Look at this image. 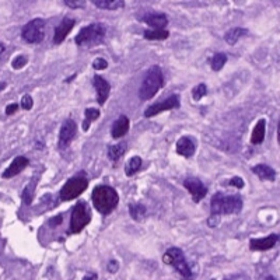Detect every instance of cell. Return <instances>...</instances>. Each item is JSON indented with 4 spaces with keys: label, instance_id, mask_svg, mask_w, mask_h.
<instances>
[{
    "label": "cell",
    "instance_id": "cell-27",
    "mask_svg": "<svg viewBox=\"0 0 280 280\" xmlns=\"http://www.w3.org/2000/svg\"><path fill=\"white\" fill-rule=\"evenodd\" d=\"M35 184H37V179H31V182L24 188V191L21 193V199L26 204H31L32 199H34V192H35Z\"/></svg>",
    "mask_w": 280,
    "mask_h": 280
},
{
    "label": "cell",
    "instance_id": "cell-4",
    "mask_svg": "<svg viewBox=\"0 0 280 280\" xmlns=\"http://www.w3.org/2000/svg\"><path fill=\"white\" fill-rule=\"evenodd\" d=\"M163 261H164V264L174 267V269L177 270L178 276L182 280L195 279L191 267H189L187 259H185V256H184V252H182L179 248H175V247L168 248L166 251V254H164V256H163Z\"/></svg>",
    "mask_w": 280,
    "mask_h": 280
},
{
    "label": "cell",
    "instance_id": "cell-19",
    "mask_svg": "<svg viewBox=\"0 0 280 280\" xmlns=\"http://www.w3.org/2000/svg\"><path fill=\"white\" fill-rule=\"evenodd\" d=\"M252 172L258 178L262 181H270L273 182L276 179V171L272 167L266 166V164H258V166L252 167Z\"/></svg>",
    "mask_w": 280,
    "mask_h": 280
},
{
    "label": "cell",
    "instance_id": "cell-1",
    "mask_svg": "<svg viewBox=\"0 0 280 280\" xmlns=\"http://www.w3.org/2000/svg\"><path fill=\"white\" fill-rule=\"evenodd\" d=\"M91 199H93L94 207L101 215H109L119 203L118 192L115 191L112 187H108V185H97L93 189Z\"/></svg>",
    "mask_w": 280,
    "mask_h": 280
},
{
    "label": "cell",
    "instance_id": "cell-24",
    "mask_svg": "<svg viewBox=\"0 0 280 280\" xmlns=\"http://www.w3.org/2000/svg\"><path fill=\"white\" fill-rule=\"evenodd\" d=\"M129 215H130V217L133 220L140 221L147 215V209H146V206H143L141 203H130L129 204Z\"/></svg>",
    "mask_w": 280,
    "mask_h": 280
},
{
    "label": "cell",
    "instance_id": "cell-36",
    "mask_svg": "<svg viewBox=\"0 0 280 280\" xmlns=\"http://www.w3.org/2000/svg\"><path fill=\"white\" fill-rule=\"evenodd\" d=\"M62 221H63V218H62V216H61V215H59V216H56V217H52L51 220H49V226H51V227L59 226Z\"/></svg>",
    "mask_w": 280,
    "mask_h": 280
},
{
    "label": "cell",
    "instance_id": "cell-14",
    "mask_svg": "<svg viewBox=\"0 0 280 280\" xmlns=\"http://www.w3.org/2000/svg\"><path fill=\"white\" fill-rule=\"evenodd\" d=\"M94 89L97 91V102L100 105H104L105 101L108 100L109 93H111V84L104 77L95 75L94 76Z\"/></svg>",
    "mask_w": 280,
    "mask_h": 280
},
{
    "label": "cell",
    "instance_id": "cell-35",
    "mask_svg": "<svg viewBox=\"0 0 280 280\" xmlns=\"http://www.w3.org/2000/svg\"><path fill=\"white\" fill-rule=\"evenodd\" d=\"M229 184L231 185V187H234V188H238V189H242V188H244V185H245L244 179L240 178V177H233V178L230 179Z\"/></svg>",
    "mask_w": 280,
    "mask_h": 280
},
{
    "label": "cell",
    "instance_id": "cell-17",
    "mask_svg": "<svg viewBox=\"0 0 280 280\" xmlns=\"http://www.w3.org/2000/svg\"><path fill=\"white\" fill-rule=\"evenodd\" d=\"M195 149H196L195 141L188 136H184L177 141V153L179 156H182V157H185V158L192 157L193 153H195Z\"/></svg>",
    "mask_w": 280,
    "mask_h": 280
},
{
    "label": "cell",
    "instance_id": "cell-25",
    "mask_svg": "<svg viewBox=\"0 0 280 280\" xmlns=\"http://www.w3.org/2000/svg\"><path fill=\"white\" fill-rule=\"evenodd\" d=\"M144 38L149 39V41H163V39H167L170 37V32L167 30H146L144 31Z\"/></svg>",
    "mask_w": 280,
    "mask_h": 280
},
{
    "label": "cell",
    "instance_id": "cell-3",
    "mask_svg": "<svg viewBox=\"0 0 280 280\" xmlns=\"http://www.w3.org/2000/svg\"><path fill=\"white\" fill-rule=\"evenodd\" d=\"M164 87V75L160 66H152L146 76L141 81V86L139 89L140 100L146 101L153 98L154 95Z\"/></svg>",
    "mask_w": 280,
    "mask_h": 280
},
{
    "label": "cell",
    "instance_id": "cell-43",
    "mask_svg": "<svg viewBox=\"0 0 280 280\" xmlns=\"http://www.w3.org/2000/svg\"><path fill=\"white\" fill-rule=\"evenodd\" d=\"M265 280H276V279H275L273 276H269V278H266V279H265Z\"/></svg>",
    "mask_w": 280,
    "mask_h": 280
},
{
    "label": "cell",
    "instance_id": "cell-39",
    "mask_svg": "<svg viewBox=\"0 0 280 280\" xmlns=\"http://www.w3.org/2000/svg\"><path fill=\"white\" fill-rule=\"evenodd\" d=\"M218 220H220V218H218V216H213V215H212V216L209 217V221H207V224H209L210 227H216L217 224H218Z\"/></svg>",
    "mask_w": 280,
    "mask_h": 280
},
{
    "label": "cell",
    "instance_id": "cell-40",
    "mask_svg": "<svg viewBox=\"0 0 280 280\" xmlns=\"http://www.w3.org/2000/svg\"><path fill=\"white\" fill-rule=\"evenodd\" d=\"M98 279V276L95 275V273H87L84 278H83V280H97Z\"/></svg>",
    "mask_w": 280,
    "mask_h": 280
},
{
    "label": "cell",
    "instance_id": "cell-10",
    "mask_svg": "<svg viewBox=\"0 0 280 280\" xmlns=\"http://www.w3.org/2000/svg\"><path fill=\"white\" fill-rule=\"evenodd\" d=\"M184 187L189 191L195 203H199L207 193V188L204 187L203 182L198 178H187L184 181Z\"/></svg>",
    "mask_w": 280,
    "mask_h": 280
},
{
    "label": "cell",
    "instance_id": "cell-5",
    "mask_svg": "<svg viewBox=\"0 0 280 280\" xmlns=\"http://www.w3.org/2000/svg\"><path fill=\"white\" fill-rule=\"evenodd\" d=\"M105 27L98 23L90 24V26L83 27L80 32L76 35L75 42L81 48H89V47H95L100 45L104 38H105Z\"/></svg>",
    "mask_w": 280,
    "mask_h": 280
},
{
    "label": "cell",
    "instance_id": "cell-13",
    "mask_svg": "<svg viewBox=\"0 0 280 280\" xmlns=\"http://www.w3.org/2000/svg\"><path fill=\"white\" fill-rule=\"evenodd\" d=\"M278 241H279L278 234H270L264 238H252L249 241V249L251 251H267V249L273 248Z\"/></svg>",
    "mask_w": 280,
    "mask_h": 280
},
{
    "label": "cell",
    "instance_id": "cell-42",
    "mask_svg": "<svg viewBox=\"0 0 280 280\" xmlns=\"http://www.w3.org/2000/svg\"><path fill=\"white\" fill-rule=\"evenodd\" d=\"M4 87H6V83H1V86H0V91L4 89Z\"/></svg>",
    "mask_w": 280,
    "mask_h": 280
},
{
    "label": "cell",
    "instance_id": "cell-18",
    "mask_svg": "<svg viewBox=\"0 0 280 280\" xmlns=\"http://www.w3.org/2000/svg\"><path fill=\"white\" fill-rule=\"evenodd\" d=\"M127 130H129V119H127V116H125V115H121V116L115 121L114 125H112L111 135H112L114 139H121V138H124V136L126 135Z\"/></svg>",
    "mask_w": 280,
    "mask_h": 280
},
{
    "label": "cell",
    "instance_id": "cell-29",
    "mask_svg": "<svg viewBox=\"0 0 280 280\" xmlns=\"http://www.w3.org/2000/svg\"><path fill=\"white\" fill-rule=\"evenodd\" d=\"M207 94V87H206V84L204 83H201V84H198L195 89L192 90V97H193V100L195 101H199L202 97H204Z\"/></svg>",
    "mask_w": 280,
    "mask_h": 280
},
{
    "label": "cell",
    "instance_id": "cell-22",
    "mask_svg": "<svg viewBox=\"0 0 280 280\" xmlns=\"http://www.w3.org/2000/svg\"><path fill=\"white\" fill-rule=\"evenodd\" d=\"M93 3L98 9H105V10H116L125 6L124 0H93Z\"/></svg>",
    "mask_w": 280,
    "mask_h": 280
},
{
    "label": "cell",
    "instance_id": "cell-33",
    "mask_svg": "<svg viewBox=\"0 0 280 280\" xmlns=\"http://www.w3.org/2000/svg\"><path fill=\"white\" fill-rule=\"evenodd\" d=\"M93 67H94L95 70H104V69L108 67V62H107L104 58H97V59L93 62Z\"/></svg>",
    "mask_w": 280,
    "mask_h": 280
},
{
    "label": "cell",
    "instance_id": "cell-12",
    "mask_svg": "<svg viewBox=\"0 0 280 280\" xmlns=\"http://www.w3.org/2000/svg\"><path fill=\"white\" fill-rule=\"evenodd\" d=\"M76 24V21L73 18L64 17L63 20L61 21V24L55 28V34H53V44L59 45L64 41V38L67 37V34L73 30V27Z\"/></svg>",
    "mask_w": 280,
    "mask_h": 280
},
{
    "label": "cell",
    "instance_id": "cell-37",
    "mask_svg": "<svg viewBox=\"0 0 280 280\" xmlns=\"http://www.w3.org/2000/svg\"><path fill=\"white\" fill-rule=\"evenodd\" d=\"M17 109H18V105H17V104H10V105L6 107V115L16 114Z\"/></svg>",
    "mask_w": 280,
    "mask_h": 280
},
{
    "label": "cell",
    "instance_id": "cell-15",
    "mask_svg": "<svg viewBox=\"0 0 280 280\" xmlns=\"http://www.w3.org/2000/svg\"><path fill=\"white\" fill-rule=\"evenodd\" d=\"M28 164H30V161H28L27 157H24V156H18V157H16L13 161H12V164L4 170V172H3L1 177L6 179L16 177V175H18Z\"/></svg>",
    "mask_w": 280,
    "mask_h": 280
},
{
    "label": "cell",
    "instance_id": "cell-21",
    "mask_svg": "<svg viewBox=\"0 0 280 280\" xmlns=\"http://www.w3.org/2000/svg\"><path fill=\"white\" fill-rule=\"evenodd\" d=\"M248 34V30L247 28H242V27H235V28H231L229 30L226 34H224V39L229 45H234L238 39L241 38L242 35H247Z\"/></svg>",
    "mask_w": 280,
    "mask_h": 280
},
{
    "label": "cell",
    "instance_id": "cell-9",
    "mask_svg": "<svg viewBox=\"0 0 280 280\" xmlns=\"http://www.w3.org/2000/svg\"><path fill=\"white\" fill-rule=\"evenodd\" d=\"M181 105V100H179L178 94H172L171 97H168L164 101L158 102V104H153L150 107H147V109L144 111V116L146 118H152L156 115L161 114L164 111H171V109H177Z\"/></svg>",
    "mask_w": 280,
    "mask_h": 280
},
{
    "label": "cell",
    "instance_id": "cell-38",
    "mask_svg": "<svg viewBox=\"0 0 280 280\" xmlns=\"http://www.w3.org/2000/svg\"><path fill=\"white\" fill-rule=\"evenodd\" d=\"M118 269H119V264H118L116 261H111V262L108 264V272L115 273V272H118Z\"/></svg>",
    "mask_w": 280,
    "mask_h": 280
},
{
    "label": "cell",
    "instance_id": "cell-26",
    "mask_svg": "<svg viewBox=\"0 0 280 280\" xmlns=\"http://www.w3.org/2000/svg\"><path fill=\"white\" fill-rule=\"evenodd\" d=\"M140 167H141V158L139 156L132 157L126 163V167H125V172H126L127 177H132L133 174H136L140 170Z\"/></svg>",
    "mask_w": 280,
    "mask_h": 280
},
{
    "label": "cell",
    "instance_id": "cell-11",
    "mask_svg": "<svg viewBox=\"0 0 280 280\" xmlns=\"http://www.w3.org/2000/svg\"><path fill=\"white\" fill-rule=\"evenodd\" d=\"M77 125L73 119H66L62 127H61V133H59V147L64 149L70 144V141L76 136Z\"/></svg>",
    "mask_w": 280,
    "mask_h": 280
},
{
    "label": "cell",
    "instance_id": "cell-23",
    "mask_svg": "<svg viewBox=\"0 0 280 280\" xmlns=\"http://www.w3.org/2000/svg\"><path fill=\"white\" fill-rule=\"evenodd\" d=\"M125 153H126V143L125 141H121L118 144L108 147V157L112 161H118Z\"/></svg>",
    "mask_w": 280,
    "mask_h": 280
},
{
    "label": "cell",
    "instance_id": "cell-6",
    "mask_svg": "<svg viewBox=\"0 0 280 280\" xmlns=\"http://www.w3.org/2000/svg\"><path fill=\"white\" fill-rule=\"evenodd\" d=\"M91 221V210L90 206L84 201H80L72 210L70 216V231L73 234L80 233Z\"/></svg>",
    "mask_w": 280,
    "mask_h": 280
},
{
    "label": "cell",
    "instance_id": "cell-31",
    "mask_svg": "<svg viewBox=\"0 0 280 280\" xmlns=\"http://www.w3.org/2000/svg\"><path fill=\"white\" fill-rule=\"evenodd\" d=\"M26 64H27V58L26 56H23V55H20V56L14 58V61L12 62V66H13V69H16V70L23 69Z\"/></svg>",
    "mask_w": 280,
    "mask_h": 280
},
{
    "label": "cell",
    "instance_id": "cell-20",
    "mask_svg": "<svg viewBox=\"0 0 280 280\" xmlns=\"http://www.w3.org/2000/svg\"><path fill=\"white\" fill-rule=\"evenodd\" d=\"M265 133H266V121L265 119H259L258 124L255 125L252 135H251V143L252 144H261L265 139Z\"/></svg>",
    "mask_w": 280,
    "mask_h": 280
},
{
    "label": "cell",
    "instance_id": "cell-30",
    "mask_svg": "<svg viewBox=\"0 0 280 280\" xmlns=\"http://www.w3.org/2000/svg\"><path fill=\"white\" fill-rule=\"evenodd\" d=\"M84 116H86V122H94V121H97L98 118H100V109H97V108H87L86 111H84Z\"/></svg>",
    "mask_w": 280,
    "mask_h": 280
},
{
    "label": "cell",
    "instance_id": "cell-2",
    "mask_svg": "<svg viewBox=\"0 0 280 280\" xmlns=\"http://www.w3.org/2000/svg\"><path fill=\"white\" fill-rule=\"evenodd\" d=\"M242 209V199L238 195H224L217 192L210 201V210L213 216L235 215Z\"/></svg>",
    "mask_w": 280,
    "mask_h": 280
},
{
    "label": "cell",
    "instance_id": "cell-16",
    "mask_svg": "<svg viewBox=\"0 0 280 280\" xmlns=\"http://www.w3.org/2000/svg\"><path fill=\"white\" fill-rule=\"evenodd\" d=\"M143 21L147 26L153 27V30H164L168 24V18L163 13H149L143 17Z\"/></svg>",
    "mask_w": 280,
    "mask_h": 280
},
{
    "label": "cell",
    "instance_id": "cell-28",
    "mask_svg": "<svg viewBox=\"0 0 280 280\" xmlns=\"http://www.w3.org/2000/svg\"><path fill=\"white\" fill-rule=\"evenodd\" d=\"M227 62V56L224 55V53H216L213 58H212V61H210V67L215 70V72H220L223 67H224V64Z\"/></svg>",
    "mask_w": 280,
    "mask_h": 280
},
{
    "label": "cell",
    "instance_id": "cell-34",
    "mask_svg": "<svg viewBox=\"0 0 280 280\" xmlns=\"http://www.w3.org/2000/svg\"><path fill=\"white\" fill-rule=\"evenodd\" d=\"M32 98H31V95L30 94H26V95H23V98H21V107L24 108V109H31L32 108Z\"/></svg>",
    "mask_w": 280,
    "mask_h": 280
},
{
    "label": "cell",
    "instance_id": "cell-7",
    "mask_svg": "<svg viewBox=\"0 0 280 280\" xmlns=\"http://www.w3.org/2000/svg\"><path fill=\"white\" fill-rule=\"evenodd\" d=\"M89 187V181L87 178L78 175V177H73L70 178L61 189V199L62 201H72L76 199L77 196H80L83 192L87 189Z\"/></svg>",
    "mask_w": 280,
    "mask_h": 280
},
{
    "label": "cell",
    "instance_id": "cell-32",
    "mask_svg": "<svg viewBox=\"0 0 280 280\" xmlns=\"http://www.w3.org/2000/svg\"><path fill=\"white\" fill-rule=\"evenodd\" d=\"M64 4L72 7V9H83L86 6V1L84 0H64Z\"/></svg>",
    "mask_w": 280,
    "mask_h": 280
},
{
    "label": "cell",
    "instance_id": "cell-8",
    "mask_svg": "<svg viewBox=\"0 0 280 280\" xmlns=\"http://www.w3.org/2000/svg\"><path fill=\"white\" fill-rule=\"evenodd\" d=\"M45 35V20L34 18L28 21L21 30V37L28 44H39Z\"/></svg>",
    "mask_w": 280,
    "mask_h": 280
},
{
    "label": "cell",
    "instance_id": "cell-41",
    "mask_svg": "<svg viewBox=\"0 0 280 280\" xmlns=\"http://www.w3.org/2000/svg\"><path fill=\"white\" fill-rule=\"evenodd\" d=\"M3 51H4V45H3V44H0V53H3Z\"/></svg>",
    "mask_w": 280,
    "mask_h": 280
}]
</instances>
